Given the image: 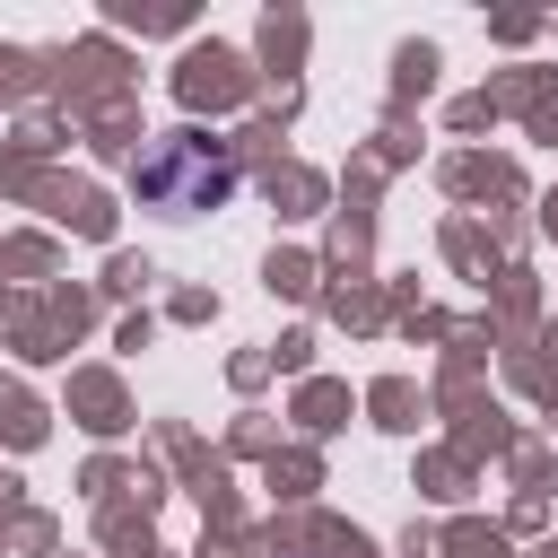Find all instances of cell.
I'll return each instance as SVG.
<instances>
[{
  "instance_id": "1",
  "label": "cell",
  "mask_w": 558,
  "mask_h": 558,
  "mask_svg": "<svg viewBox=\"0 0 558 558\" xmlns=\"http://www.w3.org/2000/svg\"><path fill=\"white\" fill-rule=\"evenodd\" d=\"M131 183H140L148 209H166V218H201V209H218V201L235 192V148L209 140V131H166V140H148V157H140Z\"/></svg>"
}]
</instances>
